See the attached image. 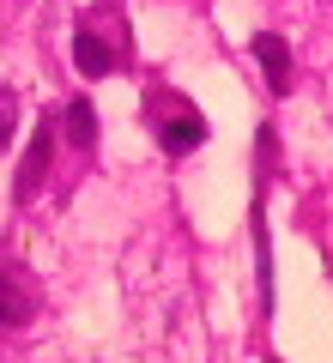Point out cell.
I'll return each mask as SVG.
<instances>
[{
    "label": "cell",
    "instance_id": "obj_1",
    "mask_svg": "<svg viewBox=\"0 0 333 363\" xmlns=\"http://www.w3.org/2000/svg\"><path fill=\"white\" fill-rule=\"evenodd\" d=\"M146 116H152V128H158V145H164L170 157H182V152H194V145L206 140V116L188 104V97H176V91H152L146 97Z\"/></svg>",
    "mask_w": 333,
    "mask_h": 363
},
{
    "label": "cell",
    "instance_id": "obj_2",
    "mask_svg": "<svg viewBox=\"0 0 333 363\" xmlns=\"http://www.w3.org/2000/svg\"><path fill=\"white\" fill-rule=\"evenodd\" d=\"M55 128H61V121H55V109H49V116L37 121V140L25 145V157H18V182H13V194H18V200H37V188L49 182V152H55Z\"/></svg>",
    "mask_w": 333,
    "mask_h": 363
},
{
    "label": "cell",
    "instance_id": "obj_3",
    "mask_svg": "<svg viewBox=\"0 0 333 363\" xmlns=\"http://www.w3.org/2000/svg\"><path fill=\"white\" fill-rule=\"evenodd\" d=\"M37 303H43V291H37V279H31L25 267H0V321L6 327H25L31 315H37Z\"/></svg>",
    "mask_w": 333,
    "mask_h": 363
},
{
    "label": "cell",
    "instance_id": "obj_4",
    "mask_svg": "<svg viewBox=\"0 0 333 363\" xmlns=\"http://www.w3.org/2000/svg\"><path fill=\"white\" fill-rule=\"evenodd\" d=\"M116 61H121V49H116V43H103L91 25H79V30H73V67H79L85 79L116 73Z\"/></svg>",
    "mask_w": 333,
    "mask_h": 363
},
{
    "label": "cell",
    "instance_id": "obj_5",
    "mask_svg": "<svg viewBox=\"0 0 333 363\" xmlns=\"http://www.w3.org/2000/svg\"><path fill=\"white\" fill-rule=\"evenodd\" d=\"M255 55H261V67H267L273 97H285V91H291V43H285L279 30H261V37H255Z\"/></svg>",
    "mask_w": 333,
    "mask_h": 363
},
{
    "label": "cell",
    "instance_id": "obj_6",
    "mask_svg": "<svg viewBox=\"0 0 333 363\" xmlns=\"http://www.w3.org/2000/svg\"><path fill=\"white\" fill-rule=\"evenodd\" d=\"M61 128H67V140H73L79 152H91V145H97V116H91V104H85V97H73V104H67Z\"/></svg>",
    "mask_w": 333,
    "mask_h": 363
}]
</instances>
